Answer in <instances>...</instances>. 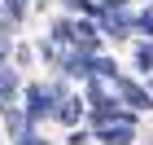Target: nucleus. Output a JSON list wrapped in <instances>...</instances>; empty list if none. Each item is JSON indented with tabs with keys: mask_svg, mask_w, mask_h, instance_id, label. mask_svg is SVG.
I'll use <instances>...</instances> for the list:
<instances>
[{
	"mask_svg": "<svg viewBox=\"0 0 153 145\" xmlns=\"http://www.w3.org/2000/svg\"><path fill=\"white\" fill-rule=\"evenodd\" d=\"M57 101H61V88H53V84H31V88H26V106H22L26 123L35 128L39 119H48V114L57 110Z\"/></svg>",
	"mask_w": 153,
	"mask_h": 145,
	"instance_id": "obj_1",
	"label": "nucleus"
},
{
	"mask_svg": "<svg viewBox=\"0 0 153 145\" xmlns=\"http://www.w3.org/2000/svg\"><path fill=\"white\" fill-rule=\"evenodd\" d=\"M114 84H118V101H127V106H136V114H144V110H153V92H149V88L131 84V79H123V75H118Z\"/></svg>",
	"mask_w": 153,
	"mask_h": 145,
	"instance_id": "obj_2",
	"label": "nucleus"
},
{
	"mask_svg": "<svg viewBox=\"0 0 153 145\" xmlns=\"http://www.w3.org/2000/svg\"><path fill=\"white\" fill-rule=\"evenodd\" d=\"M96 141H101V145H131V141H136V123H131V119L101 123V128H96Z\"/></svg>",
	"mask_w": 153,
	"mask_h": 145,
	"instance_id": "obj_3",
	"label": "nucleus"
},
{
	"mask_svg": "<svg viewBox=\"0 0 153 145\" xmlns=\"http://www.w3.org/2000/svg\"><path fill=\"white\" fill-rule=\"evenodd\" d=\"M57 66H61V75H74V79H92V53H83V48H66Z\"/></svg>",
	"mask_w": 153,
	"mask_h": 145,
	"instance_id": "obj_4",
	"label": "nucleus"
},
{
	"mask_svg": "<svg viewBox=\"0 0 153 145\" xmlns=\"http://www.w3.org/2000/svg\"><path fill=\"white\" fill-rule=\"evenodd\" d=\"M118 119H131V110L118 101V97H101V101H92V123L101 128V123H118Z\"/></svg>",
	"mask_w": 153,
	"mask_h": 145,
	"instance_id": "obj_5",
	"label": "nucleus"
},
{
	"mask_svg": "<svg viewBox=\"0 0 153 145\" xmlns=\"http://www.w3.org/2000/svg\"><path fill=\"white\" fill-rule=\"evenodd\" d=\"M53 119L66 123V128H79V119H83V101H79V97H61L57 110H53Z\"/></svg>",
	"mask_w": 153,
	"mask_h": 145,
	"instance_id": "obj_6",
	"label": "nucleus"
},
{
	"mask_svg": "<svg viewBox=\"0 0 153 145\" xmlns=\"http://www.w3.org/2000/svg\"><path fill=\"white\" fill-rule=\"evenodd\" d=\"M13 101H18V71L4 62L0 66V106H13Z\"/></svg>",
	"mask_w": 153,
	"mask_h": 145,
	"instance_id": "obj_7",
	"label": "nucleus"
},
{
	"mask_svg": "<svg viewBox=\"0 0 153 145\" xmlns=\"http://www.w3.org/2000/svg\"><path fill=\"white\" fill-rule=\"evenodd\" d=\"M48 40H53V44L74 48V22H70V18H57V22H53V31H48Z\"/></svg>",
	"mask_w": 153,
	"mask_h": 145,
	"instance_id": "obj_8",
	"label": "nucleus"
},
{
	"mask_svg": "<svg viewBox=\"0 0 153 145\" xmlns=\"http://www.w3.org/2000/svg\"><path fill=\"white\" fill-rule=\"evenodd\" d=\"M0 110H4V123H9L13 136H22L26 128H31V123H26V114H22V106H0Z\"/></svg>",
	"mask_w": 153,
	"mask_h": 145,
	"instance_id": "obj_9",
	"label": "nucleus"
},
{
	"mask_svg": "<svg viewBox=\"0 0 153 145\" xmlns=\"http://www.w3.org/2000/svg\"><path fill=\"white\" fill-rule=\"evenodd\" d=\"M118 62L114 57H92V79H118Z\"/></svg>",
	"mask_w": 153,
	"mask_h": 145,
	"instance_id": "obj_10",
	"label": "nucleus"
},
{
	"mask_svg": "<svg viewBox=\"0 0 153 145\" xmlns=\"http://www.w3.org/2000/svg\"><path fill=\"white\" fill-rule=\"evenodd\" d=\"M26 9H31V0H0V13H4V18H9L13 26H18V22L26 18Z\"/></svg>",
	"mask_w": 153,
	"mask_h": 145,
	"instance_id": "obj_11",
	"label": "nucleus"
},
{
	"mask_svg": "<svg viewBox=\"0 0 153 145\" xmlns=\"http://www.w3.org/2000/svg\"><path fill=\"white\" fill-rule=\"evenodd\" d=\"M136 71L153 75V44H136Z\"/></svg>",
	"mask_w": 153,
	"mask_h": 145,
	"instance_id": "obj_12",
	"label": "nucleus"
},
{
	"mask_svg": "<svg viewBox=\"0 0 153 145\" xmlns=\"http://www.w3.org/2000/svg\"><path fill=\"white\" fill-rule=\"evenodd\" d=\"M131 22H136V31H140V35H149V40H153V5H149V9H140Z\"/></svg>",
	"mask_w": 153,
	"mask_h": 145,
	"instance_id": "obj_13",
	"label": "nucleus"
},
{
	"mask_svg": "<svg viewBox=\"0 0 153 145\" xmlns=\"http://www.w3.org/2000/svg\"><path fill=\"white\" fill-rule=\"evenodd\" d=\"M18 145H48V141H44V136H39V132H35V128H26V132H22V136H18Z\"/></svg>",
	"mask_w": 153,
	"mask_h": 145,
	"instance_id": "obj_14",
	"label": "nucleus"
},
{
	"mask_svg": "<svg viewBox=\"0 0 153 145\" xmlns=\"http://www.w3.org/2000/svg\"><path fill=\"white\" fill-rule=\"evenodd\" d=\"M88 141H92V136L83 132V128H70V141H66V145H88Z\"/></svg>",
	"mask_w": 153,
	"mask_h": 145,
	"instance_id": "obj_15",
	"label": "nucleus"
},
{
	"mask_svg": "<svg viewBox=\"0 0 153 145\" xmlns=\"http://www.w3.org/2000/svg\"><path fill=\"white\" fill-rule=\"evenodd\" d=\"M61 5H66V9H83L88 0H61Z\"/></svg>",
	"mask_w": 153,
	"mask_h": 145,
	"instance_id": "obj_16",
	"label": "nucleus"
},
{
	"mask_svg": "<svg viewBox=\"0 0 153 145\" xmlns=\"http://www.w3.org/2000/svg\"><path fill=\"white\" fill-rule=\"evenodd\" d=\"M149 84H153V75H149ZM149 92H153V88H149Z\"/></svg>",
	"mask_w": 153,
	"mask_h": 145,
	"instance_id": "obj_17",
	"label": "nucleus"
},
{
	"mask_svg": "<svg viewBox=\"0 0 153 145\" xmlns=\"http://www.w3.org/2000/svg\"><path fill=\"white\" fill-rule=\"evenodd\" d=\"M39 5H44V0H39Z\"/></svg>",
	"mask_w": 153,
	"mask_h": 145,
	"instance_id": "obj_18",
	"label": "nucleus"
}]
</instances>
